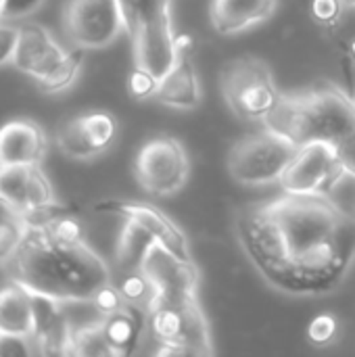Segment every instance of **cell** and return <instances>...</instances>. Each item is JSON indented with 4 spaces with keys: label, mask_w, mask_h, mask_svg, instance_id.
Returning <instances> with one entry per match:
<instances>
[{
    "label": "cell",
    "mask_w": 355,
    "mask_h": 357,
    "mask_svg": "<svg viewBox=\"0 0 355 357\" xmlns=\"http://www.w3.org/2000/svg\"><path fill=\"white\" fill-rule=\"evenodd\" d=\"M234 232L264 280L287 295L333 293L355 261V222L328 195L245 205Z\"/></svg>",
    "instance_id": "cell-1"
},
{
    "label": "cell",
    "mask_w": 355,
    "mask_h": 357,
    "mask_svg": "<svg viewBox=\"0 0 355 357\" xmlns=\"http://www.w3.org/2000/svg\"><path fill=\"white\" fill-rule=\"evenodd\" d=\"M10 266L15 282L59 301H92L111 282L107 264L86 243L59 247L40 228H27V236Z\"/></svg>",
    "instance_id": "cell-2"
},
{
    "label": "cell",
    "mask_w": 355,
    "mask_h": 357,
    "mask_svg": "<svg viewBox=\"0 0 355 357\" xmlns=\"http://www.w3.org/2000/svg\"><path fill=\"white\" fill-rule=\"evenodd\" d=\"M121 6L134 63L161 79L178 59L172 0H121Z\"/></svg>",
    "instance_id": "cell-3"
},
{
    "label": "cell",
    "mask_w": 355,
    "mask_h": 357,
    "mask_svg": "<svg viewBox=\"0 0 355 357\" xmlns=\"http://www.w3.org/2000/svg\"><path fill=\"white\" fill-rule=\"evenodd\" d=\"M146 331L157 343V356H213L216 351L199 297L155 301L146 314Z\"/></svg>",
    "instance_id": "cell-4"
},
{
    "label": "cell",
    "mask_w": 355,
    "mask_h": 357,
    "mask_svg": "<svg viewBox=\"0 0 355 357\" xmlns=\"http://www.w3.org/2000/svg\"><path fill=\"white\" fill-rule=\"evenodd\" d=\"M220 90L230 111L251 123H264L280 100L270 65L259 56H236L220 71Z\"/></svg>",
    "instance_id": "cell-5"
},
{
    "label": "cell",
    "mask_w": 355,
    "mask_h": 357,
    "mask_svg": "<svg viewBox=\"0 0 355 357\" xmlns=\"http://www.w3.org/2000/svg\"><path fill=\"white\" fill-rule=\"evenodd\" d=\"M297 149L299 146L287 136L264 128L257 134L241 138L230 149L226 159L228 174L243 186H268L280 182Z\"/></svg>",
    "instance_id": "cell-6"
},
{
    "label": "cell",
    "mask_w": 355,
    "mask_h": 357,
    "mask_svg": "<svg viewBox=\"0 0 355 357\" xmlns=\"http://www.w3.org/2000/svg\"><path fill=\"white\" fill-rule=\"evenodd\" d=\"M190 161L182 142L174 136L151 138L136 155L134 176L142 190L155 197H172L184 188Z\"/></svg>",
    "instance_id": "cell-7"
},
{
    "label": "cell",
    "mask_w": 355,
    "mask_h": 357,
    "mask_svg": "<svg viewBox=\"0 0 355 357\" xmlns=\"http://www.w3.org/2000/svg\"><path fill=\"white\" fill-rule=\"evenodd\" d=\"M347 176L337 149L331 142L314 140L301 144L287 165L280 186L289 195H328Z\"/></svg>",
    "instance_id": "cell-8"
},
{
    "label": "cell",
    "mask_w": 355,
    "mask_h": 357,
    "mask_svg": "<svg viewBox=\"0 0 355 357\" xmlns=\"http://www.w3.org/2000/svg\"><path fill=\"white\" fill-rule=\"evenodd\" d=\"M65 29L77 48H105L126 31L121 0H71Z\"/></svg>",
    "instance_id": "cell-9"
},
{
    "label": "cell",
    "mask_w": 355,
    "mask_h": 357,
    "mask_svg": "<svg viewBox=\"0 0 355 357\" xmlns=\"http://www.w3.org/2000/svg\"><path fill=\"white\" fill-rule=\"evenodd\" d=\"M142 274L153 282L155 301H176L199 297L201 274L192 259H182L167 251L159 241H153L140 264ZM153 307V305H151Z\"/></svg>",
    "instance_id": "cell-10"
},
{
    "label": "cell",
    "mask_w": 355,
    "mask_h": 357,
    "mask_svg": "<svg viewBox=\"0 0 355 357\" xmlns=\"http://www.w3.org/2000/svg\"><path fill=\"white\" fill-rule=\"evenodd\" d=\"M316 140L339 144L355 130V100L337 84L322 82L303 90Z\"/></svg>",
    "instance_id": "cell-11"
},
{
    "label": "cell",
    "mask_w": 355,
    "mask_h": 357,
    "mask_svg": "<svg viewBox=\"0 0 355 357\" xmlns=\"http://www.w3.org/2000/svg\"><path fill=\"white\" fill-rule=\"evenodd\" d=\"M115 136V117L107 111H92L65 121L56 132V144L71 159H92L105 153Z\"/></svg>",
    "instance_id": "cell-12"
},
{
    "label": "cell",
    "mask_w": 355,
    "mask_h": 357,
    "mask_svg": "<svg viewBox=\"0 0 355 357\" xmlns=\"http://www.w3.org/2000/svg\"><path fill=\"white\" fill-rule=\"evenodd\" d=\"M0 205L23 215L54 205V192L38 165H0Z\"/></svg>",
    "instance_id": "cell-13"
},
{
    "label": "cell",
    "mask_w": 355,
    "mask_h": 357,
    "mask_svg": "<svg viewBox=\"0 0 355 357\" xmlns=\"http://www.w3.org/2000/svg\"><path fill=\"white\" fill-rule=\"evenodd\" d=\"M98 211L119 215L121 220H132L138 226H142L155 241H159L167 251L182 259H192L190 257V245L186 234L174 224L161 209L149 203H136V201H109L98 205Z\"/></svg>",
    "instance_id": "cell-14"
},
{
    "label": "cell",
    "mask_w": 355,
    "mask_h": 357,
    "mask_svg": "<svg viewBox=\"0 0 355 357\" xmlns=\"http://www.w3.org/2000/svg\"><path fill=\"white\" fill-rule=\"evenodd\" d=\"M65 52L67 50L59 46L46 27L38 23H25L19 27V42L13 65L36 79H42L63 59Z\"/></svg>",
    "instance_id": "cell-15"
},
{
    "label": "cell",
    "mask_w": 355,
    "mask_h": 357,
    "mask_svg": "<svg viewBox=\"0 0 355 357\" xmlns=\"http://www.w3.org/2000/svg\"><path fill=\"white\" fill-rule=\"evenodd\" d=\"M46 153V134L31 119H13L0 128V165H38Z\"/></svg>",
    "instance_id": "cell-16"
},
{
    "label": "cell",
    "mask_w": 355,
    "mask_h": 357,
    "mask_svg": "<svg viewBox=\"0 0 355 357\" xmlns=\"http://www.w3.org/2000/svg\"><path fill=\"white\" fill-rule=\"evenodd\" d=\"M153 98L165 107L182 109V111H190L201 105L203 88L195 63L190 59V52H178V59L172 65V69L159 79Z\"/></svg>",
    "instance_id": "cell-17"
},
{
    "label": "cell",
    "mask_w": 355,
    "mask_h": 357,
    "mask_svg": "<svg viewBox=\"0 0 355 357\" xmlns=\"http://www.w3.org/2000/svg\"><path fill=\"white\" fill-rule=\"evenodd\" d=\"M278 0H211L209 21L220 36L241 33L274 15Z\"/></svg>",
    "instance_id": "cell-18"
},
{
    "label": "cell",
    "mask_w": 355,
    "mask_h": 357,
    "mask_svg": "<svg viewBox=\"0 0 355 357\" xmlns=\"http://www.w3.org/2000/svg\"><path fill=\"white\" fill-rule=\"evenodd\" d=\"M103 333L113 356H130L146 333V312L126 303L119 312L103 318Z\"/></svg>",
    "instance_id": "cell-19"
},
{
    "label": "cell",
    "mask_w": 355,
    "mask_h": 357,
    "mask_svg": "<svg viewBox=\"0 0 355 357\" xmlns=\"http://www.w3.org/2000/svg\"><path fill=\"white\" fill-rule=\"evenodd\" d=\"M0 333L33 335V301L31 291L15 282L0 291Z\"/></svg>",
    "instance_id": "cell-20"
},
{
    "label": "cell",
    "mask_w": 355,
    "mask_h": 357,
    "mask_svg": "<svg viewBox=\"0 0 355 357\" xmlns=\"http://www.w3.org/2000/svg\"><path fill=\"white\" fill-rule=\"evenodd\" d=\"M123 228L117 241V251H115V261L121 274L140 270L142 257L149 249V245L155 241L142 226H138L132 220H123Z\"/></svg>",
    "instance_id": "cell-21"
},
{
    "label": "cell",
    "mask_w": 355,
    "mask_h": 357,
    "mask_svg": "<svg viewBox=\"0 0 355 357\" xmlns=\"http://www.w3.org/2000/svg\"><path fill=\"white\" fill-rule=\"evenodd\" d=\"M29 228V226H27ZM40 230L46 234V238L59 247H75L86 243V228L84 224L65 209H54L52 215L40 226Z\"/></svg>",
    "instance_id": "cell-22"
},
{
    "label": "cell",
    "mask_w": 355,
    "mask_h": 357,
    "mask_svg": "<svg viewBox=\"0 0 355 357\" xmlns=\"http://www.w3.org/2000/svg\"><path fill=\"white\" fill-rule=\"evenodd\" d=\"M82 61H84V48L67 50L63 54V59L42 79H38L40 88L44 92H63V90H67L75 82V77L80 73V67H82Z\"/></svg>",
    "instance_id": "cell-23"
},
{
    "label": "cell",
    "mask_w": 355,
    "mask_h": 357,
    "mask_svg": "<svg viewBox=\"0 0 355 357\" xmlns=\"http://www.w3.org/2000/svg\"><path fill=\"white\" fill-rule=\"evenodd\" d=\"M123 301L128 305H134L142 312L149 314L151 305L155 303V297H157V291L153 287V282L142 274V270H132V272H126L121 274L119 278V284H117Z\"/></svg>",
    "instance_id": "cell-24"
},
{
    "label": "cell",
    "mask_w": 355,
    "mask_h": 357,
    "mask_svg": "<svg viewBox=\"0 0 355 357\" xmlns=\"http://www.w3.org/2000/svg\"><path fill=\"white\" fill-rule=\"evenodd\" d=\"M25 236H27V226L19 215H15L13 220L0 222V264L13 261V257L19 253Z\"/></svg>",
    "instance_id": "cell-25"
},
{
    "label": "cell",
    "mask_w": 355,
    "mask_h": 357,
    "mask_svg": "<svg viewBox=\"0 0 355 357\" xmlns=\"http://www.w3.org/2000/svg\"><path fill=\"white\" fill-rule=\"evenodd\" d=\"M157 86H159V77L153 75L149 69H142V67H134V71L130 73L128 77V92L132 98L136 100H146V98H153L155 92H157Z\"/></svg>",
    "instance_id": "cell-26"
},
{
    "label": "cell",
    "mask_w": 355,
    "mask_h": 357,
    "mask_svg": "<svg viewBox=\"0 0 355 357\" xmlns=\"http://www.w3.org/2000/svg\"><path fill=\"white\" fill-rule=\"evenodd\" d=\"M337 331H339L337 318L333 314H320L308 326V341L316 347H324L333 343V339L337 337Z\"/></svg>",
    "instance_id": "cell-27"
},
{
    "label": "cell",
    "mask_w": 355,
    "mask_h": 357,
    "mask_svg": "<svg viewBox=\"0 0 355 357\" xmlns=\"http://www.w3.org/2000/svg\"><path fill=\"white\" fill-rule=\"evenodd\" d=\"M92 303H94V307H96V312L105 318V316H111V314H115V312H119L123 305H126V301H123V297H121V293H119V289L115 287V284H105L94 297H92Z\"/></svg>",
    "instance_id": "cell-28"
},
{
    "label": "cell",
    "mask_w": 355,
    "mask_h": 357,
    "mask_svg": "<svg viewBox=\"0 0 355 357\" xmlns=\"http://www.w3.org/2000/svg\"><path fill=\"white\" fill-rule=\"evenodd\" d=\"M31 354H38L36 351V343H33L31 337L0 333V357L31 356Z\"/></svg>",
    "instance_id": "cell-29"
},
{
    "label": "cell",
    "mask_w": 355,
    "mask_h": 357,
    "mask_svg": "<svg viewBox=\"0 0 355 357\" xmlns=\"http://www.w3.org/2000/svg\"><path fill=\"white\" fill-rule=\"evenodd\" d=\"M345 8V0H312V17L320 25L339 23Z\"/></svg>",
    "instance_id": "cell-30"
},
{
    "label": "cell",
    "mask_w": 355,
    "mask_h": 357,
    "mask_svg": "<svg viewBox=\"0 0 355 357\" xmlns=\"http://www.w3.org/2000/svg\"><path fill=\"white\" fill-rule=\"evenodd\" d=\"M19 42V27L0 19V67L13 63Z\"/></svg>",
    "instance_id": "cell-31"
},
{
    "label": "cell",
    "mask_w": 355,
    "mask_h": 357,
    "mask_svg": "<svg viewBox=\"0 0 355 357\" xmlns=\"http://www.w3.org/2000/svg\"><path fill=\"white\" fill-rule=\"evenodd\" d=\"M44 0H4L2 6V19L4 21H15L23 19L31 13H36L42 6Z\"/></svg>",
    "instance_id": "cell-32"
},
{
    "label": "cell",
    "mask_w": 355,
    "mask_h": 357,
    "mask_svg": "<svg viewBox=\"0 0 355 357\" xmlns=\"http://www.w3.org/2000/svg\"><path fill=\"white\" fill-rule=\"evenodd\" d=\"M335 149H337L339 161H341L343 169L347 172V176L355 178V130L349 136H345Z\"/></svg>",
    "instance_id": "cell-33"
},
{
    "label": "cell",
    "mask_w": 355,
    "mask_h": 357,
    "mask_svg": "<svg viewBox=\"0 0 355 357\" xmlns=\"http://www.w3.org/2000/svg\"><path fill=\"white\" fill-rule=\"evenodd\" d=\"M190 46H192V38L190 36H186V33L176 36V48H178V52H190Z\"/></svg>",
    "instance_id": "cell-34"
},
{
    "label": "cell",
    "mask_w": 355,
    "mask_h": 357,
    "mask_svg": "<svg viewBox=\"0 0 355 357\" xmlns=\"http://www.w3.org/2000/svg\"><path fill=\"white\" fill-rule=\"evenodd\" d=\"M349 56H352V61L355 63V40L352 42V46H349Z\"/></svg>",
    "instance_id": "cell-35"
},
{
    "label": "cell",
    "mask_w": 355,
    "mask_h": 357,
    "mask_svg": "<svg viewBox=\"0 0 355 357\" xmlns=\"http://www.w3.org/2000/svg\"><path fill=\"white\" fill-rule=\"evenodd\" d=\"M2 6H4V0H0V19H2Z\"/></svg>",
    "instance_id": "cell-36"
},
{
    "label": "cell",
    "mask_w": 355,
    "mask_h": 357,
    "mask_svg": "<svg viewBox=\"0 0 355 357\" xmlns=\"http://www.w3.org/2000/svg\"><path fill=\"white\" fill-rule=\"evenodd\" d=\"M345 4H354L355 6V0H345Z\"/></svg>",
    "instance_id": "cell-37"
}]
</instances>
